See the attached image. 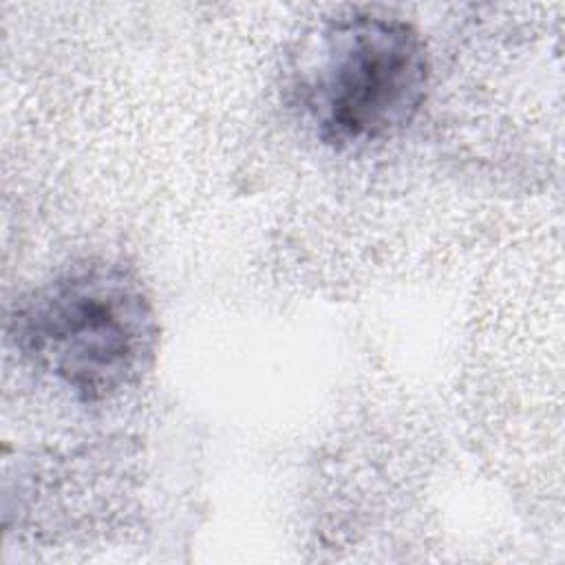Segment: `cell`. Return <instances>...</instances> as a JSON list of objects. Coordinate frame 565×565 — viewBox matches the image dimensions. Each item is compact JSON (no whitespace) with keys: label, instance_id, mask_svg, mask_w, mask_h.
Segmentation results:
<instances>
[{"label":"cell","instance_id":"7a4b0ae2","mask_svg":"<svg viewBox=\"0 0 565 565\" xmlns=\"http://www.w3.org/2000/svg\"><path fill=\"white\" fill-rule=\"evenodd\" d=\"M294 90L318 137L360 148L404 130L428 90V53L404 20L353 13L329 20L302 46Z\"/></svg>","mask_w":565,"mask_h":565},{"label":"cell","instance_id":"6da1fadb","mask_svg":"<svg viewBox=\"0 0 565 565\" xmlns=\"http://www.w3.org/2000/svg\"><path fill=\"white\" fill-rule=\"evenodd\" d=\"M18 349L82 402L137 388L159 351V318L141 278L110 260L75 265L20 300Z\"/></svg>","mask_w":565,"mask_h":565}]
</instances>
